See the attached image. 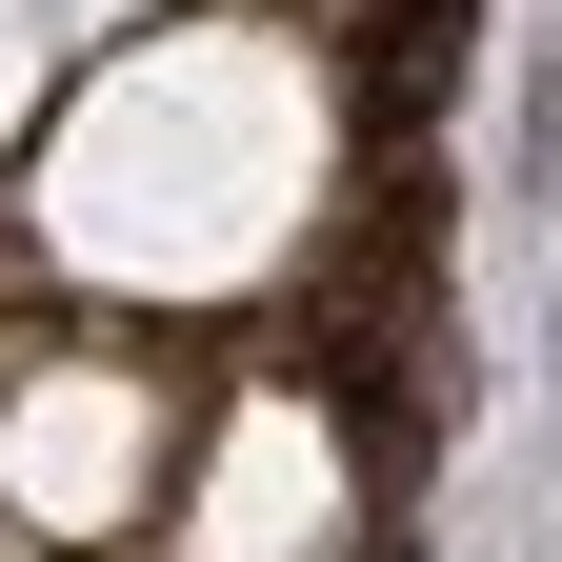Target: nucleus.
Returning <instances> with one entry per match:
<instances>
[{"label": "nucleus", "mask_w": 562, "mask_h": 562, "mask_svg": "<svg viewBox=\"0 0 562 562\" xmlns=\"http://www.w3.org/2000/svg\"><path fill=\"white\" fill-rule=\"evenodd\" d=\"M0 562H41V542H21V522H0Z\"/></svg>", "instance_id": "423d86ee"}, {"label": "nucleus", "mask_w": 562, "mask_h": 562, "mask_svg": "<svg viewBox=\"0 0 562 562\" xmlns=\"http://www.w3.org/2000/svg\"><path fill=\"white\" fill-rule=\"evenodd\" d=\"M41 101H60V41L21 21V0H0V161H21V140H41Z\"/></svg>", "instance_id": "20e7f679"}, {"label": "nucleus", "mask_w": 562, "mask_h": 562, "mask_svg": "<svg viewBox=\"0 0 562 562\" xmlns=\"http://www.w3.org/2000/svg\"><path fill=\"white\" fill-rule=\"evenodd\" d=\"M140 503H161V362H21L0 382V522L41 562L121 542Z\"/></svg>", "instance_id": "f03ea898"}, {"label": "nucleus", "mask_w": 562, "mask_h": 562, "mask_svg": "<svg viewBox=\"0 0 562 562\" xmlns=\"http://www.w3.org/2000/svg\"><path fill=\"white\" fill-rule=\"evenodd\" d=\"M341 503H362L341 422L302 382H261V402H222V442L181 482V562H341Z\"/></svg>", "instance_id": "7ed1b4c3"}, {"label": "nucleus", "mask_w": 562, "mask_h": 562, "mask_svg": "<svg viewBox=\"0 0 562 562\" xmlns=\"http://www.w3.org/2000/svg\"><path fill=\"white\" fill-rule=\"evenodd\" d=\"M21 21H41V41H60V21H161V0H21Z\"/></svg>", "instance_id": "39448f33"}, {"label": "nucleus", "mask_w": 562, "mask_h": 562, "mask_svg": "<svg viewBox=\"0 0 562 562\" xmlns=\"http://www.w3.org/2000/svg\"><path fill=\"white\" fill-rule=\"evenodd\" d=\"M341 181V81L281 21H161L81 101H41V261L101 302H241Z\"/></svg>", "instance_id": "f257e3e1"}]
</instances>
